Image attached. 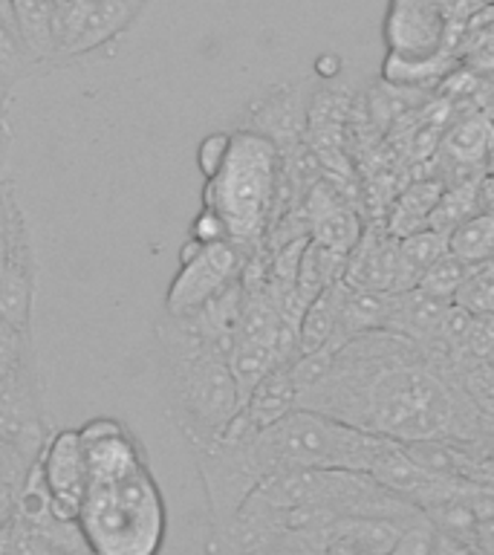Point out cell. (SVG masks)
I'll use <instances>...</instances> for the list:
<instances>
[{
	"instance_id": "obj_1",
	"label": "cell",
	"mask_w": 494,
	"mask_h": 555,
	"mask_svg": "<svg viewBox=\"0 0 494 555\" xmlns=\"http://www.w3.org/2000/svg\"><path fill=\"white\" fill-rule=\"evenodd\" d=\"M298 408L396 442L442 440L494 454V416L483 414L445 359L379 330L327 350V367Z\"/></svg>"
},
{
	"instance_id": "obj_2",
	"label": "cell",
	"mask_w": 494,
	"mask_h": 555,
	"mask_svg": "<svg viewBox=\"0 0 494 555\" xmlns=\"http://www.w3.org/2000/svg\"><path fill=\"white\" fill-rule=\"evenodd\" d=\"M156 350L173 423L188 449L217 437L240 411L229 350L194 315H165L156 324Z\"/></svg>"
},
{
	"instance_id": "obj_3",
	"label": "cell",
	"mask_w": 494,
	"mask_h": 555,
	"mask_svg": "<svg viewBox=\"0 0 494 555\" xmlns=\"http://www.w3.org/2000/svg\"><path fill=\"white\" fill-rule=\"evenodd\" d=\"M168 512L151 466L107 483H87L78 529L90 555H159Z\"/></svg>"
},
{
	"instance_id": "obj_4",
	"label": "cell",
	"mask_w": 494,
	"mask_h": 555,
	"mask_svg": "<svg viewBox=\"0 0 494 555\" xmlns=\"http://www.w3.org/2000/svg\"><path fill=\"white\" fill-rule=\"evenodd\" d=\"M281 154L251 130L232 133V147L214 180L206 182L203 206L214 208L229 225V237L243 249H255L275 215Z\"/></svg>"
},
{
	"instance_id": "obj_5",
	"label": "cell",
	"mask_w": 494,
	"mask_h": 555,
	"mask_svg": "<svg viewBox=\"0 0 494 555\" xmlns=\"http://www.w3.org/2000/svg\"><path fill=\"white\" fill-rule=\"evenodd\" d=\"M388 442V437H376L303 408L258 434L266 477L292 468H341L370 475Z\"/></svg>"
},
{
	"instance_id": "obj_6",
	"label": "cell",
	"mask_w": 494,
	"mask_h": 555,
	"mask_svg": "<svg viewBox=\"0 0 494 555\" xmlns=\"http://www.w3.org/2000/svg\"><path fill=\"white\" fill-rule=\"evenodd\" d=\"M258 434L246 414L237 411V416L217 437L191 446L197 472L206 486L214 532L229 527L243 503L266 480V468L258 451Z\"/></svg>"
},
{
	"instance_id": "obj_7",
	"label": "cell",
	"mask_w": 494,
	"mask_h": 555,
	"mask_svg": "<svg viewBox=\"0 0 494 555\" xmlns=\"http://www.w3.org/2000/svg\"><path fill=\"white\" fill-rule=\"evenodd\" d=\"M451 0H390L385 15V61L428 64L451 52Z\"/></svg>"
},
{
	"instance_id": "obj_8",
	"label": "cell",
	"mask_w": 494,
	"mask_h": 555,
	"mask_svg": "<svg viewBox=\"0 0 494 555\" xmlns=\"http://www.w3.org/2000/svg\"><path fill=\"white\" fill-rule=\"evenodd\" d=\"M251 251L240 243L223 241L203 246L191 260L180 263V272L173 275L165 298V315H188L203 304L237 284L243 269L249 263Z\"/></svg>"
},
{
	"instance_id": "obj_9",
	"label": "cell",
	"mask_w": 494,
	"mask_h": 555,
	"mask_svg": "<svg viewBox=\"0 0 494 555\" xmlns=\"http://www.w3.org/2000/svg\"><path fill=\"white\" fill-rule=\"evenodd\" d=\"M3 215H6V258L0 272V319L15 333L29 336L35 298V251L26 217L17 208L15 194L9 185L3 197Z\"/></svg>"
},
{
	"instance_id": "obj_10",
	"label": "cell",
	"mask_w": 494,
	"mask_h": 555,
	"mask_svg": "<svg viewBox=\"0 0 494 555\" xmlns=\"http://www.w3.org/2000/svg\"><path fill=\"white\" fill-rule=\"evenodd\" d=\"M35 466H38V475L50 494L52 518L64 520V524H78L87 494V460L78 428H64V431L52 434L43 446L41 457L35 460Z\"/></svg>"
},
{
	"instance_id": "obj_11",
	"label": "cell",
	"mask_w": 494,
	"mask_h": 555,
	"mask_svg": "<svg viewBox=\"0 0 494 555\" xmlns=\"http://www.w3.org/2000/svg\"><path fill=\"white\" fill-rule=\"evenodd\" d=\"M303 85H284L269 90L251 102L249 128L251 133H260L277 147V154H289L307 139V125H310V102L312 93H303Z\"/></svg>"
},
{
	"instance_id": "obj_12",
	"label": "cell",
	"mask_w": 494,
	"mask_h": 555,
	"mask_svg": "<svg viewBox=\"0 0 494 555\" xmlns=\"http://www.w3.org/2000/svg\"><path fill=\"white\" fill-rule=\"evenodd\" d=\"M399 278V241L381 229H364L362 241L347 255L341 284L350 289L396 293Z\"/></svg>"
},
{
	"instance_id": "obj_13",
	"label": "cell",
	"mask_w": 494,
	"mask_h": 555,
	"mask_svg": "<svg viewBox=\"0 0 494 555\" xmlns=\"http://www.w3.org/2000/svg\"><path fill=\"white\" fill-rule=\"evenodd\" d=\"M494 142V121L480 111H468L463 116H454L448 128L442 133L440 147L442 156L457 171L454 182L471 180V177H485V163Z\"/></svg>"
},
{
	"instance_id": "obj_14",
	"label": "cell",
	"mask_w": 494,
	"mask_h": 555,
	"mask_svg": "<svg viewBox=\"0 0 494 555\" xmlns=\"http://www.w3.org/2000/svg\"><path fill=\"white\" fill-rule=\"evenodd\" d=\"M454 304L431 298V295L411 289V293H393V307H390L388 333L411 338L419 347H433V341L440 338V330L448 319V312Z\"/></svg>"
},
{
	"instance_id": "obj_15",
	"label": "cell",
	"mask_w": 494,
	"mask_h": 555,
	"mask_svg": "<svg viewBox=\"0 0 494 555\" xmlns=\"http://www.w3.org/2000/svg\"><path fill=\"white\" fill-rule=\"evenodd\" d=\"M390 307H393V293H373V289H350L341 284L338 295V324L336 338L327 350H338L347 341H353L367 333L388 330Z\"/></svg>"
},
{
	"instance_id": "obj_16",
	"label": "cell",
	"mask_w": 494,
	"mask_h": 555,
	"mask_svg": "<svg viewBox=\"0 0 494 555\" xmlns=\"http://www.w3.org/2000/svg\"><path fill=\"white\" fill-rule=\"evenodd\" d=\"M405 524L385 518H333L315 529L324 546H344L364 555H390Z\"/></svg>"
},
{
	"instance_id": "obj_17",
	"label": "cell",
	"mask_w": 494,
	"mask_h": 555,
	"mask_svg": "<svg viewBox=\"0 0 494 555\" xmlns=\"http://www.w3.org/2000/svg\"><path fill=\"white\" fill-rule=\"evenodd\" d=\"M246 420H249L258 431L269 428V425L281 423L284 416L298 411V385H295L292 362L277 364L255 385L249 399L240 408Z\"/></svg>"
},
{
	"instance_id": "obj_18",
	"label": "cell",
	"mask_w": 494,
	"mask_h": 555,
	"mask_svg": "<svg viewBox=\"0 0 494 555\" xmlns=\"http://www.w3.org/2000/svg\"><path fill=\"white\" fill-rule=\"evenodd\" d=\"M442 189H445V182L440 177H422V180H414L411 185H405L399 191V197L390 203L388 217L381 223L385 232L402 241V237L431 229V215L437 203H440Z\"/></svg>"
},
{
	"instance_id": "obj_19",
	"label": "cell",
	"mask_w": 494,
	"mask_h": 555,
	"mask_svg": "<svg viewBox=\"0 0 494 555\" xmlns=\"http://www.w3.org/2000/svg\"><path fill=\"white\" fill-rule=\"evenodd\" d=\"M15 7L17 38L24 43L29 61L52 59L55 43V0H12Z\"/></svg>"
},
{
	"instance_id": "obj_20",
	"label": "cell",
	"mask_w": 494,
	"mask_h": 555,
	"mask_svg": "<svg viewBox=\"0 0 494 555\" xmlns=\"http://www.w3.org/2000/svg\"><path fill=\"white\" fill-rule=\"evenodd\" d=\"M139 9H142V0H95L90 15H87L84 29L76 38V43L69 47V55H81V52H90L113 41L116 35L128 29L130 21L139 15Z\"/></svg>"
},
{
	"instance_id": "obj_21",
	"label": "cell",
	"mask_w": 494,
	"mask_h": 555,
	"mask_svg": "<svg viewBox=\"0 0 494 555\" xmlns=\"http://www.w3.org/2000/svg\"><path fill=\"white\" fill-rule=\"evenodd\" d=\"M448 255V234L433 232H416L411 237L399 241V278H396V293H411L419 286L422 275L428 269Z\"/></svg>"
},
{
	"instance_id": "obj_22",
	"label": "cell",
	"mask_w": 494,
	"mask_h": 555,
	"mask_svg": "<svg viewBox=\"0 0 494 555\" xmlns=\"http://www.w3.org/2000/svg\"><path fill=\"white\" fill-rule=\"evenodd\" d=\"M338 295H341V281L315 295L298 324V353L312 356L327 350L336 338V324H338Z\"/></svg>"
},
{
	"instance_id": "obj_23",
	"label": "cell",
	"mask_w": 494,
	"mask_h": 555,
	"mask_svg": "<svg viewBox=\"0 0 494 555\" xmlns=\"http://www.w3.org/2000/svg\"><path fill=\"white\" fill-rule=\"evenodd\" d=\"M480 180L483 177H471V180L459 182H445V189L440 194V203L433 208L431 215V229L433 232L451 234L457 225L480 215Z\"/></svg>"
},
{
	"instance_id": "obj_24",
	"label": "cell",
	"mask_w": 494,
	"mask_h": 555,
	"mask_svg": "<svg viewBox=\"0 0 494 555\" xmlns=\"http://www.w3.org/2000/svg\"><path fill=\"white\" fill-rule=\"evenodd\" d=\"M448 251L471 267L494 258V215H474L448 234Z\"/></svg>"
},
{
	"instance_id": "obj_25",
	"label": "cell",
	"mask_w": 494,
	"mask_h": 555,
	"mask_svg": "<svg viewBox=\"0 0 494 555\" xmlns=\"http://www.w3.org/2000/svg\"><path fill=\"white\" fill-rule=\"evenodd\" d=\"M471 269H474L471 263L454 258V255L448 251V255H442V258L437 260L428 272H425L416 289L425 295H431V298H440V301L454 304L457 293L463 289L468 275H471Z\"/></svg>"
},
{
	"instance_id": "obj_26",
	"label": "cell",
	"mask_w": 494,
	"mask_h": 555,
	"mask_svg": "<svg viewBox=\"0 0 494 555\" xmlns=\"http://www.w3.org/2000/svg\"><path fill=\"white\" fill-rule=\"evenodd\" d=\"M457 307L468 310L471 315H494V263H477L463 289L454 298Z\"/></svg>"
},
{
	"instance_id": "obj_27",
	"label": "cell",
	"mask_w": 494,
	"mask_h": 555,
	"mask_svg": "<svg viewBox=\"0 0 494 555\" xmlns=\"http://www.w3.org/2000/svg\"><path fill=\"white\" fill-rule=\"evenodd\" d=\"M251 555H329L327 546L321 544L318 532H292L286 529L281 535L255 550Z\"/></svg>"
},
{
	"instance_id": "obj_28",
	"label": "cell",
	"mask_w": 494,
	"mask_h": 555,
	"mask_svg": "<svg viewBox=\"0 0 494 555\" xmlns=\"http://www.w3.org/2000/svg\"><path fill=\"white\" fill-rule=\"evenodd\" d=\"M29 55L24 52V43L12 29L0 24V90H9L17 78L26 73Z\"/></svg>"
},
{
	"instance_id": "obj_29",
	"label": "cell",
	"mask_w": 494,
	"mask_h": 555,
	"mask_svg": "<svg viewBox=\"0 0 494 555\" xmlns=\"http://www.w3.org/2000/svg\"><path fill=\"white\" fill-rule=\"evenodd\" d=\"M433 544H437V529L422 512L419 518L407 520L402 527V535H399L396 546L390 550V555H433Z\"/></svg>"
},
{
	"instance_id": "obj_30",
	"label": "cell",
	"mask_w": 494,
	"mask_h": 555,
	"mask_svg": "<svg viewBox=\"0 0 494 555\" xmlns=\"http://www.w3.org/2000/svg\"><path fill=\"white\" fill-rule=\"evenodd\" d=\"M229 147H232V133H208L197 147V165L199 173L208 180H214L220 168L225 165V156H229Z\"/></svg>"
},
{
	"instance_id": "obj_31",
	"label": "cell",
	"mask_w": 494,
	"mask_h": 555,
	"mask_svg": "<svg viewBox=\"0 0 494 555\" xmlns=\"http://www.w3.org/2000/svg\"><path fill=\"white\" fill-rule=\"evenodd\" d=\"M191 241H197L199 246H211V243L232 241V237H229V225H225L223 217L217 215L214 208L203 206L191 223Z\"/></svg>"
},
{
	"instance_id": "obj_32",
	"label": "cell",
	"mask_w": 494,
	"mask_h": 555,
	"mask_svg": "<svg viewBox=\"0 0 494 555\" xmlns=\"http://www.w3.org/2000/svg\"><path fill=\"white\" fill-rule=\"evenodd\" d=\"M433 555H483L471 541H459V538L442 535L437 532V544H433Z\"/></svg>"
},
{
	"instance_id": "obj_33",
	"label": "cell",
	"mask_w": 494,
	"mask_h": 555,
	"mask_svg": "<svg viewBox=\"0 0 494 555\" xmlns=\"http://www.w3.org/2000/svg\"><path fill=\"white\" fill-rule=\"evenodd\" d=\"M474 546L483 555H494V515L477 524L474 529Z\"/></svg>"
},
{
	"instance_id": "obj_34",
	"label": "cell",
	"mask_w": 494,
	"mask_h": 555,
	"mask_svg": "<svg viewBox=\"0 0 494 555\" xmlns=\"http://www.w3.org/2000/svg\"><path fill=\"white\" fill-rule=\"evenodd\" d=\"M15 503H17V492L15 489H9V486L0 483V527H6L12 515H15Z\"/></svg>"
},
{
	"instance_id": "obj_35",
	"label": "cell",
	"mask_w": 494,
	"mask_h": 555,
	"mask_svg": "<svg viewBox=\"0 0 494 555\" xmlns=\"http://www.w3.org/2000/svg\"><path fill=\"white\" fill-rule=\"evenodd\" d=\"M480 208L485 215H494V173H485L480 180Z\"/></svg>"
},
{
	"instance_id": "obj_36",
	"label": "cell",
	"mask_w": 494,
	"mask_h": 555,
	"mask_svg": "<svg viewBox=\"0 0 494 555\" xmlns=\"http://www.w3.org/2000/svg\"><path fill=\"white\" fill-rule=\"evenodd\" d=\"M0 24L12 29L17 35V26H15V7H12V0H0Z\"/></svg>"
},
{
	"instance_id": "obj_37",
	"label": "cell",
	"mask_w": 494,
	"mask_h": 555,
	"mask_svg": "<svg viewBox=\"0 0 494 555\" xmlns=\"http://www.w3.org/2000/svg\"><path fill=\"white\" fill-rule=\"evenodd\" d=\"M6 197V194H3ZM3 258H6V215L0 208V272H3Z\"/></svg>"
},
{
	"instance_id": "obj_38",
	"label": "cell",
	"mask_w": 494,
	"mask_h": 555,
	"mask_svg": "<svg viewBox=\"0 0 494 555\" xmlns=\"http://www.w3.org/2000/svg\"><path fill=\"white\" fill-rule=\"evenodd\" d=\"M329 555H364V553H355V550H344V546H327Z\"/></svg>"
},
{
	"instance_id": "obj_39",
	"label": "cell",
	"mask_w": 494,
	"mask_h": 555,
	"mask_svg": "<svg viewBox=\"0 0 494 555\" xmlns=\"http://www.w3.org/2000/svg\"><path fill=\"white\" fill-rule=\"evenodd\" d=\"M485 173H494V142H492V151H489V163H485Z\"/></svg>"
},
{
	"instance_id": "obj_40",
	"label": "cell",
	"mask_w": 494,
	"mask_h": 555,
	"mask_svg": "<svg viewBox=\"0 0 494 555\" xmlns=\"http://www.w3.org/2000/svg\"><path fill=\"white\" fill-rule=\"evenodd\" d=\"M3 194H6V182H0V208H3Z\"/></svg>"
},
{
	"instance_id": "obj_41",
	"label": "cell",
	"mask_w": 494,
	"mask_h": 555,
	"mask_svg": "<svg viewBox=\"0 0 494 555\" xmlns=\"http://www.w3.org/2000/svg\"><path fill=\"white\" fill-rule=\"evenodd\" d=\"M485 364H489V367H492V371H494V353L489 356V362H485Z\"/></svg>"
},
{
	"instance_id": "obj_42",
	"label": "cell",
	"mask_w": 494,
	"mask_h": 555,
	"mask_svg": "<svg viewBox=\"0 0 494 555\" xmlns=\"http://www.w3.org/2000/svg\"><path fill=\"white\" fill-rule=\"evenodd\" d=\"M0 165H3V145H0Z\"/></svg>"
},
{
	"instance_id": "obj_43",
	"label": "cell",
	"mask_w": 494,
	"mask_h": 555,
	"mask_svg": "<svg viewBox=\"0 0 494 555\" xmlns=\"http://www.w3.org/2000/svg\"><path fill=\"white\" fill-rule=\"evenodd\" d=\"M142 3H145V0H142Z\"/></svg>"
}]
</instances>
